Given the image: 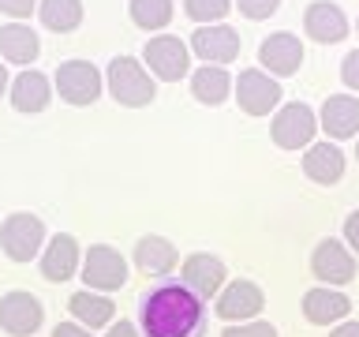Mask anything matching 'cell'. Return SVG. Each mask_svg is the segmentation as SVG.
<instances>
[{"mask_svg":"<svg viewBox=\"0 0 359 337\" xmlns=\"http://www.w3.org/2000/svg\"><path fill=\"white\" fill-rule=\"evenodd\" d=\"M206 300H198L184 281H161L139 300L142 337H202Z\"/></svg>","mask_w":359,"mask_h":337,"instance_id":"1","label":"cell"},{"mask_svg":"<svg viewBox=\"0 0 359 337\" xmlns=\"http://www.w3.org/2000/svg\"><path fill=\"white\" fill-rule=\"evenodd\" d=\"M105 86L123 109H146L157 98V83L139 56H112L105 67Z\"/></svg>","mask_w":359,"mask_h":337,"instance_id":"2","label":"cell"},{"mask_svg":"<svg viewBox=\"0 0 359 337\" xmlns=\"http://www.w3.org/2000/svg\"><path fill=\"white\" fill-rule=\"evenodd\" d=\"M53 86H56V94H60V101H67V105H75V109H86L101 98L105 75L97 72V64L83 60V56H72V60H64L56 67Z\"/></svg>","mask_w":359,"mask_h":337,"instance_id":"3","label":"cell"},{"mask_svg":"<svg viewBox=\"0 0 359 337\" xmlns=\"http://www.w3.org/2000/svg\"><path fill=\"white\" fill-rule=\"evenodd\" d=\"M45 247V221L38 213L15 210L8 213L4 225H0V251H4L11 263H30L38 258Z\"/></svg>","mask_w":359,"mask_h":337,"instance_id":"4","label":"cell"},{"mask_svg":"<svg viewBox=\"0 0 359 337\" xmlns=\"http://www.w3.org/2000/svg\"><path fill=\"white\" fill-rule=\"evenodd\" d=\"M269 135L280 150H303V146L314 143L318 135V112H314L307 101H288L273 112V124H269Z\"/></svg>","mask_w":359,"mask_h":337,"instance_id":"5","label":"cell"},{"mask_svg":"<svg viewBox=\"0 0 359 337\" xmlns=\"http://www.w3.org/2000/svg\"><path fill=\"white\" fill-rule=\"evenodd\" d=\"M79 274H83L86 289L94 292H116L128 285V258H123L116 247L109 244H90L86 255H83V266H79Z\"/></svg>","mask_w":359,"mask_h":337,"instance_id":"6","label":"cell"},{"mask_svg":"<svg viewBox=\"0 0 359 337\" xmlns=\"http://www.w3.org/2000/svg\"><path fill=\"white\" fill-rule=\"evenodd\" d=\"M142 64L161 83H180L191 67V45L184 38H176V34H157V38L146 41Z\"/></svg>","mask_w":359,"mask_h":337,"instance_id":"7","label":"cell"},{"mask_svg":"<svg viewBox=\"0 0 359 337\" xmlns=\"http://www.w3.org/2000/svg\"><path fill=\"white\" fill-rule=\"evenodd\" d=\"M232 94H236V101H240V109L247 117H269L273 109H280L285 90H280V83L269 72H262V67H247V72H240V79L232 83Z\"/></svg>","mask_w":359,"mask_h":337,"instance_id":"8","label":"cell"},{"mask_svg":"<svg viewBox=\"0 0 359 337\" xmlns=\"http://www.w3.org/2000/svg\"><path fill=\"white\" fill-rule=\"evenodd\" d=\"M45 322L41 300L27 289H11L0 296V330L11 337H34Z\"/></svg>","mask_w":359,"mask_h":337,"instance_id":"9","label":"cell"},{"mask_svg":"<svg viewBox=\"0 0 359 337\" xmlns=\"http://www.w3.org/2000/svg\"><path fill=\"white\" fill-rule=\"evenodd\" d=\"M262 308H266L262 285H255V281H247V277L229 281V285L217 292V303H213L217 319H224V322H251L262 315Z\"/></svg>","mask_w":359,"mask_h":337,"instance_id":"10","label":"cell"},{"mask_svg":"<svg viewBox=\"0 0 359 337\" xmlns=\"http://www.w3.org/2000/svg\"><path fill=\"white\" fill-rule=\"evenodd\" d=\"M311 274L322 281V285L330 289H341L348 285V281L355 277V255L352 247L333 240V236H325V240H318V247H314L311 255Z\"/></svg>","mask_w":359,"mask_h":337,"instance_id":"11","label":"cell"},{"mask_svg":"<svg viewBox=\"0 0 359 337\" xmlns=\"http://www.w3.org/2000/svg\"><path fill=\"white\" fill-rule=\"evenodd\" d=\"M38 266H41L45 281H56V285L72 281L79 274V266H83V247H79L72 232H53L38 255Z\"/></svg>","mask_w":359,"mask_h":337,"instance_id":"12","label":"cell"},{"mask_svg":"<svg viewBox=\"0 0 359 337\" xmlns=\"http://www.w3.org/2000/svg\"><path fill=\"white\" fill-rule=\"evenodd\" d=\"M258 64H262V72H269L273 79L296 75L303 67V38L292 30L269 34V38H262V45H258Z\"/></svg>","mask_w":359,"mask_h":337,"instance_id":"13","label":"cell"},{"mask_svg":"<svg viewBox=\"0 0 359 337\" xmlns=\"http://www.w3.org/2000/svg\"><path fill=\"white\" fill-rule=\"evenodd\" d=\"M224 277H229V270H224V258L221 255H210V251H195L184 258V266H180V281L195 292L198 300H217V292L224 289Z\"/></svg>","mask_w":359,"mask_h":337,"instance_id":"14","label":"cell"},{"mask_svg":"<svg viewBox=\"0 0 359 337\" xmlns=\"http://www.w3.org/2000/svg\"><path fill=\"white\" fill-rule=\"evenodd\" d=\"M191 53L198 56L202 64H232L240 56V34H236L229 22H210V27H198L191 34Z\"/></svg>","mask_w":359,"mask_h":337,"instance_id":"15","label":"cell"},{"mask_svg":"<svg viewBox=\"0 0 359 337\" xmlns=\"http://www.w3.org/2000/svg\"><path fill=\"white\" fill-rule=\"evenodd\" d=\"M53 79L38 72V67H22V72L11 79L8 86V98H11V109L15 112H45L53 101Z\"/></svg>","mask_w":359,"mask_h":337,"instance_id":"16","label":"cell"},{"mask_svg":"<svg viewBox=\"0 0 359 337\" xmlns=\"http://www.w3.org/2000/svg\"><path fill=\"white\" fill-rule=\"evenodd\" d=\"M348 27H352V22H348L344 8H337L333 0H311L307 11H303V30H307V38L322 41V45L344 41Z\"/></svg>","mask_w":359,"mask_h":337,"instance_id":"17","label":"cell"},{"mask_svg":"<svg viewBox=\"0 0 359 337\" xmlns=\"http://www.w3.org/2000/svg\"><path fill=\"white\" fill-rule=\"evenodd\" d=\"M318 128L330 139H355L359 135V98L352 94H330L318 109Z\"/></svg>","mask_w":359,"mask_h":337,"instance_id":"18","label":"cell"},{"mask_svg":"<svg viewBox=\"0 0 359 337\" xmlns=\"http://www.w3.org/2000/svg\"><path fill=\"white\" fill-rule=\"evenodd\" d=\"M348 311H352V300H348V292H341V289L318 285V289L303 292V319L314 322V326H337V322L348 319Z\"/></svg>","mask_w":359,"mask_h":337,"instance_id":"19","label":"cell"},{"mask_svg":"<svg viewBox=\"0 0 359 337\" xmlns=\"http://www.w3.org/2000/svg\"><path fill=\"white\" fill-rule=\"evenodd\" d=\"M180 263V251L176 244L168 240V236H139V244H135V266L142 270L146 277H168Z\"/></svg>","mask_w":359,"mask_h":337,"instance_id":"20","label":"cell"},{"mask_svg":"<svg viewBox=\"0 0 359 337\" xmlns=\"http://www.w3.org/2000/svg\"><path fill=\"white\" fill-rule=\"evenodd\" d=\"M41 53V38L30 22H4L0 27V56L15 67H30Z\"/></svg>","mask_w":359,"mask_h":337,"instance_id":"21","label":"cell"},{"mask_svg":"<svg viewBox=\"0 0 359 337\" xmlns=\"http://www.w3.org/2000/svg\"><path fill=\"white\" fill-rule=\"evenodd\" d=\"M303 176L314 180V184H337V180L344 176V154L337 143H311L307 154H303Z\"/></svg>","mask_w":359,"mask_h":337,"instance_id":"22","label":"cell"},{"mask_svg":"<svg viewBox=\"0 0 359 337\" xmlns=\"http://www.w3.org/2000/svg\"><path fill=\"white\" fill-rule=\"evenodd\" d=\"M67 311H72V319L83 322L86 330H101V326H112V322H116V303H112L105 292H94V289L72 292Z\"/></svg>","mask_w":359,"mask_h":337,"instance_id":"23","label":"cell"},{"mask_svg":"<svg viewBox=\"0 0 359 337\" xmlns=\"http://www.w3.org/2000/svg\"><path fill=\"white\" fill-rule=\"evenodd\" d=\"M232 83L236 79L229 75V67H217V64H202V67L191 72V94H195L202 105H210V109H217V105L229 101Z\"/></svg>","mask_w":359,"mask_h":337,"instance_id":"24","label":"cell"},{"mask_svg":"<svg viewBox=\"0 0 359 337\" xmlns=\"http://www.w3.org/2000/svg\"><path fill=\"white\" fill-rule=\"evenodd\" d=\"M83 15H86L83 0H38V19H41V27L53 30V34L79 30Z\"/></svg>","mask_w":359,"mask_h":337,"instance_id":"25","label":"cell"},{"mask_svg":"<svg viewBox=\"0 0 359 337\" xmlns=\"http://www.w3.org/2000/svg\"><path fill=\"white\" fill-rule=\"evenodd\" d=\"M128 11H131V22L139 30H165L172 22L176 4L172 0H131Z\"/></svg>","mask_w":359,"mask_h":337,"instance_id":"26","label":"cell"},{"mask_svg":"<svg viewBox=\"0 0 359 337\" xmlns=\"http://www.w3.org/2000/svg\"><path fill=\"white\" fill-rule=\"evenodd\" d=\"M184 11L198 27H210V22H224V15L232 11V0H184Z\"/></svg>","mask_w":359,"mask_h":337,"instance_id":"27","label":"cell"},{"mask_svg":"<svg viewBox=\"0 0 359 337\" xmlns=\"http://www.w3.org/2000/svg\"><path fill=\"white\" fill-rule=\"evenodd\" d=\"M221 337H277V326H273V322H262V319L229 322V326L221 330Z\"/></svg>","mask_w":359,"mask_h":337,"instance_id":"28","label":"cell"},{"mask_svg":"<svg viewBox=\"0 0 359 337\" xmlns=\"http://www.w3.org/2000/svg\"><path fill=\"white\" fill-rule=\"evenodd\" d=\"M236 8H240V15H247V19H269L273 11L280 8V0H232Z\"/></svg>","mask_w":359,"mask_h":337,"instance_id":"29","label":"cell"},{"mask_svg":"<svg viewBox=\"0 0 359 337\" xmlns=\"http://www.w3.org/2000/svg\"><path fill=\"white\" fill-rule=\"evenodd\" d=\"M0 11L11 15V22H27L38 11V0H0Z\"/></svg>","mask_w":359,"mask_h":337,"instance_id":"30","label":"cell"},{"mask_svg":"<svg viewBox=\"0 0 359 337\" xmlns=\"http://www.w3.org/2000/svg\"><path fill=\"white\" fill-rule=\"evenodd\" d=\"M341 79H344L348 90H359V49H352L341 60Z\"/></svg>","mask_w":359,"mask_h":337,"instance_id":"31","label":"cell"},{"mask_svg":"<svg viewBox=\"0 0 359 337\" xmlns=\"http://www.w3.org/2000/svg\"><path fill=\"white\" fill-rule=\"evenodd\" d=\"M344 244L352 247V255H359V210L344 218Z\"/></svg>","mask_w":359,"mask_h":337,"instance_id":"32","label":"cell"},{"mask_svg":"<svg viewBox=\"0 0 359 337\" xmlns=\"http://www.w3.org/2000/svg\"><path fill=\"white\" fill-rule=\"evenodd\" d=\"M90 333H94V330H86V326L83 322H56L53 326V337H90Z\"/></svg>","mask_w":359,"mask_h":337,"instance_id":"33","label":"cell"},{"mask_svg":"<svg viewBox=\"0 0 359 337\" xmlns=\"http://www.w3.org/2000/svg\"><path fill=\"white\" fill-rule=\"evenodd\" d=\"M105 337H142V330L135 322H128V319H120V322H112L109 326V333Z\"/></svg>","mask_w":359,"mask_h":337,"instance_id":"34","label":"cell"},{"mask_svg":"<svg viewBox=\"0 0 359 337\" xmlns=\"http://www.w3.org/2000/svg\"><path fill=\"white\" fill-rule=\"evenodd\" d=\"M330 337H359V322H352V319H344V322H337Z\"/></svg>","mask_w":359,"mask_h":337,"instance_id":"35","label":"cell"},{"mask_svg":"<svg viewBox=\"0 0 359 337\" xmlns=\"http://www.w3.org/2000/svg\"><path fill=\"white\" fill-rule=\"evenodd\" d=\"M8 86H11V75H8V67H4V64H0V98H4V94H8Z\"/></svg>","mask_w":359,"mask_h":337,"instance_id":"36","label":"cell"},{"mask_svg":"<svg viewBox=\"0 0 359 337\" xmlns=\"http://www.w3.org/2000/svg\"><path fill=\"white\" fill-rule=\"evenodd\" d=\"M355 157H359V143H355Z\"/></svg>","mask_w":359,"mask_h":337,"instance_id":"37","label":"cell"},{"mask_svg":"<svg viewBox=\"0 0 359 337\" xmlns=\"http://www.w3.org/2000/svg\"><path fill=\"white\" fill-rule=\"evenodd\" d=\"M355 30H359V19H355Z\"/></svg>","mask_w":359,"mask_h":337,"instance_id":"38","label":"cell"}]
</instances>
